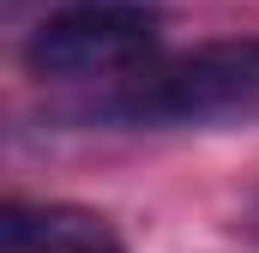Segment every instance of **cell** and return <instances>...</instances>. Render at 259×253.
I'll use <instances>...</instances> for the list:
<instances>
[{
  "instance_id": "cell-1",
  "label": "cell",
  "mask_w": 259,
  "mask_h": 253,
  "mask_svg": "<svg viewBox=\"0 0 259 253\" xmlns=\"http://www.w3.org/2000/svg\"><path fill=\"white\" fill-rule=\"evenodd\" d=\"M84 121L109 126H241L259 121V36L205 43L181 61L91 103Z\"/></svg>"
},
{
  "instance_id": "cell-3",
  "label": "cell",
  "mask_w": 259,
  "mask_h": 253,
  "mask_svg": "<svg viewBox=\"0 0 259 253\" xmlns=\"http://www.w3.org/2000/svg\"><path fill=\"white\" fill-rule=\"evenodd\" d=\"M0 253H127L97 211L78 205H6Z\"/></svg>"
},
{
  "instance_id": "cell-2",
  "label": "cell",
  "mask_w": 259,
  "mask_h": 253,
  "mask_svg": "<svg viewBox=\"0 0 259 253\" xmlns=\"http://www.w3.org/2000/svg\"><path fill=\"white\" fill-rule=\"evenodd\" d=\"M157 24L151 0H72L24 36V66L55 85L121 78L157 49Z\"/></svg>"
}]
</instances>
